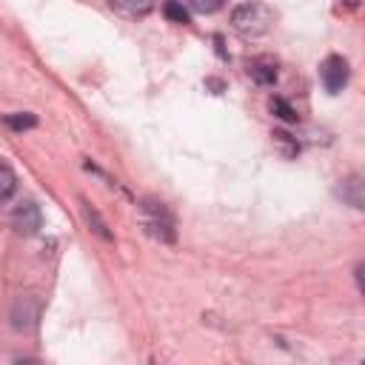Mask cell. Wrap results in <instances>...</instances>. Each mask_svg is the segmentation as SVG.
Wrapping results in <instances>:
<instances>
[{
  "label": "cell",
  "mask_w": 365,
  "mask_h": 365,
  "mask_svg": "<svg viewBox=\"0 0 365 365\" xmlns=\"http://www.w3.org/2000/svg\"><path fill=\"white\" fill-rule=\"evenodd\" d=\"M268 106H271V111H274L279 120H285V123H297V120H299V114H297V111L291 108V103L282 100V97H271Z\"/></svg>",
  "instance_id": "obj_12"
},
{
  "label": "cell",
  "mask_w": 365,
  "mask_h": 365,
  "mask_svg": "<svg viewBox=\"0 0 365 365\" xmlns=\"http://www.w3.org/2000/svg\"><path fill=\"white\" fill-rule=\"evenodd\" d=\"M108 6L114 11H120L123 17H145L154 9V0H108Z\"/></svg>",
  "instance_id": "obj_9"
},
{
  "label": "cell",
  "mask_w": 365,
  "mask_h": 365,
  "mask_svg": "<svg viewBox=\"0 0 365 365\" xmlns=\"http://www.w3.org/2000/svg\"><path fill=\"white\" fill-rule=\"evenodd\" d=\"M80 208H83V217H86V222H88V228L100 237V240H106V242H111L114 240V234L108 231V225H106V220L100 217V211L86 200V197H80Z\"/></svg>",
  "instance_id": "obj_8"
},
{
  "label": "cell",
  "mask_w": 365,
  "mask_h": 365,
  "mask_svg": "<svg viewBox=\"0 0 365 365\" xmlns=\"http://www.w3.org/2000/svg\"><path fill=\"white\" fill-rule=\"evenodd\" d=\"M271 137H274V145L279 148V154H282L285 160H294V157L299 154V143H297V137H291L288 131H274Z\"/></svg>",
  "instance_id": "obj_10"
},
{
  "label": "cell",
  "mask_w": 365,
  "mask_h": 365,
  "mask_svg": "<svg viewBox=\"0 0 365 365\" xmlns=\"http://www.w3.org/2000/svg\"><path fill=\"white\" fill-rule=\"evenodd\" d=\"M140 214H143V225H145V231H148L154 240H160V242H174V240H177L174 217H171V211L165 208V202L143 200Z\"/></svg>",
  "instance_id": "obj_2"
},
{
  "label": "cell",
  "mask_w": 365,
  "mask_h": 365,
  "mask_svg": "<svg viewBox=\"0 0 365 365\" xmlns=\"http://www.w3.org/2000/svg\"><path fill=\"white\" fill-rule=\"evenodd\" d=\"M17 191V174L9 163H0V200H9Z\"/></svg>",
  "instance_id": "obj_11"
},
{
  "label": "cell",
  "mask_w": 365,
  "mask_h": 365,
  "mask_svg": "<svg viewBox=\"0 0 365 365\" xmlns=\"http://www.w3.org/2000/svg\"><path fill=\"white\" fill-rule=\"evenodd\" d=\"M336 194L351 205V208H365V182L359 174H351L342 180V185L336 188Z\"/></svg>",
  "instance_id": "obj_6"
},
{
  "label": "cell",
  "mask_w": 365,
  "mask_h": 365,
  "mask_svg": "<svg viewBox=\"0 0 365 365\" xmlns=\"http://www.w3.org/2000/svg\"><path fill=\"white\" fill-rule=\"evenodd\" d=\"M40 319V299L34 294H20L11 305V325L17 331H31Z\"/></svg>",
  "instance_id": "obj_5"
},
{
  "label": "cell",
  "mask_w": 365,
  "mask_h": 365,
  "mask_svg": "<svg viewBox=\"0 0 365 365\" xmlns=\"http://www.w3.org/2000/svg\"><path fill=\"white\" fill-rule=\"evenodd\" d=\"M248 74H251V80L254 83H259V86H274L277 83V60L274 57H257V60H251V66H248Z\"/></svg>",
  "instance_id": "obj_7"
},
{
  "label": "cell",
  "mask_w": 365,
  "mask_h": 365,
  "mask_svg": "<svg viewBox=\"0 0 365 365\" xmlns=\"http://www.w3.org/2000/svg\"><path fill=\"white\" fill-rule=\"evenodd\" d=\"M11 225H14V231H17V234H23V237L37 234V231H40V225H43L40 205H37V202H31V200H20V202L14 205V211H11Z\"/></svg>",
  "instance_id": "obj_4"
},
{
  "label": "cell",
  "mask_w": 365,
  "mask_h": 365,
  "mask_svg": "<svg viewBox=\"0 0 365 365\" xmlns=\"http://www.w3.org/2000/svg\"><path fill=\"white\" fill-rule=\"evenodd\" d=\"M188 6L197 11V14H214L222 9V0H188Z\"/></svg>",
  "instance_id": "obj_15"
},
{
  "label": "cell",
  "mask_w": 365,
  "mask_h": 365,
  "mask_svg": "<svg viewBox=\"0 0 365 365\" xmlns=\"http://www.w3.org/2000/svg\"><path fill=\"white\" fill-rule=\"evenodd\" d=\"M163 11H165V17H168L171 23H182V26L188 23V11H185V9H182L177 0H168V3L163 6Z\"/></svg>",
  "instance_id": "obj_14"
},
{
  "label": "cell",
  "mask_w": 365,
  "mask_h": 365,
  "mask_svg": "<svg viewBox=\"0 0 365 365\" xmlns=\"http://www.w3.org/2000/svg\"><path fill=\"white\" fill-rule=\"evenodd\" d=\"M274 23V11L257 0L251 3H240L234 11H231V26L237 34L242 37H262Z\"/></svg>",
  "instance_id": "obj_1"
},
{
  "label": "cell",
  "mask_w": 365,
  "mask_h": 365,
  "mask_svg": "<svg viewBox=\"0 0 365 365\" xmlns=\"http://www.w3.org/2000/svg\"><path fill=\"white\" fill-rule=\"evenodd\" d=\"M348 77H351V68H348V60L345 57L328 54L319 63V80H322V86H325L328 94H339L348 86Z\"/></svg>",
  "instance_id": "obj_3"
},
{
  "label": "cell",
  "mask_w": 365,
  "mask_h": 365,
  "mask_svg": "<svg viewBox=\"0 0 365 365\" xmlns=\"http://www.w3.org/2000/svg\"><path fill=\"white\" fill-rule=\"evenodd\" d=\"M3 120H6V125L14 128V131H26V128H34V125H37V117L29 114V111H23V114H6Z\"/></svg>",
  "instance_id": "obj_13"
}]
</instances>
